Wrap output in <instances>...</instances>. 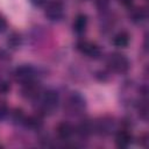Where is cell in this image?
Wrapping results in <instances>:
<instances>
[{"mask_svg":"<svg viewBox=\"0 0 149 149\" xmlns=\"http://www.w3.org/2000/svg\"><path fill=\"white\" fill-rule=\"evenodd\" d=\"M107 65L111 70H113L115 72H119V73H122V72H126L129 69V61L125 55L114 52V54L108 56Z\"/></svg>","mask_w":149,"mask_h":149,"instance_id":"1","label":"cell"},{"mask_svg":"<svg viewBox=\"0 0 149 149\" xmlns=\"http://www.w3.org/2000/svg\"><path fill=\"white\" fill-rule=\"evenodd\" d=\"M59 98L56 91L54 90H48L43 93L41 98V109L43 112H52L57 105H58Z\"/></svg>","mask_w":149,"mask_h":149,"instance_id":"2","label":"cell"},{"mask_svg":"<svg viewBox=\"0 0 149 149\" xmlns=\"http://www.w3.org/2000/svg\"><path fill=\"white\" fill-rule=\"evenodd\" d=\"M35 74H36V70L31 65H21L19 68H16V70L14 72L15 79L22 84L34 80Z\"/></svg>","mask_w":149,"mask_h":149,"instance_id":"3","label":"cell"},{"mask_svg":"<svg viewBox=\"0 0 149 149\" xmlns=\"http://www.w3.org/2000/svg\"><path fill=\"white\" fill-rule=\"evenodd\" d=\"M45 16L51 21H58L63 17L64 7L59 1H51L45 7Z\"/></svg>","mask_w":149,"mask_h":149,"instance_id":"4","label":"cell"},{"mask_svg":"<svg viewBox=\"0 0 149 149\" xmlns=\"http://www.w3.org/2000/svg\"><path fill=\"white\" fill-rule=\"evenodd\" d=\"M77 49L92 58H99L101 55V50L97 44L91 43L88 41H84V40L77 42Z\"/></svg>","mask_w":149,"mask_h":149,"instance_id":"5","label":"cell"},{"mask_svg":"<svg viewBox=\"0 0 149 149\" xmlns=\"http://www.w3.org/2000/svg\"><path fill=\"white\" fill-rule=\"evenodd\" d=\"M68 105L71 108V111H81L85 107V99L81 94L74 92L69 97Z\"/></svg>","mask_w":149,"mask_h":149,"instance_id":"6","label":"cell"},{"mask_svg":"<svg viewBox=\"0 0 149 149\" xmlns=\"http://www.w3.org/2000/svg\"><path fill=\"white\" fill-rule=\"evenodd\" d=\"M38 92H40V86L34 80L24 83L21 88V94L24 98H34L38 94Z\"/></svg>","mask_w":149,"mask_h":149,"instance_id":"7","label":"cell"},{"mask_svg":"<svg viewBox=\"0 0 149 149\" xmlns=\"http://www.w3.org/2000/svg\"><path fill=\"white\" fill-rule=\"evenodd\" d=\"M113 128H114V123L111 119H101L95 123V130L102 135L109 134L113 130Z\"/></svg>","mask_w":149,"mask_h":149,"instance_id":"8","label":"cell"},{"mask_svg":"<svg viewBox=\"0 0 149 149\" xmlns=\"http://www.w3.org/2000/svg\"><path fill=\"white\" fill-rule=\"evenodd\" d=\"M115 142L119 148H127L132 142V135L127 130H120L116 134Z\"/></svg>","mask_w":149,"mask_h":149,"instance_id":"9","label":"cell"},{"mask_svg":"<svg viewBox=\"0 0 149 149\" xmlns=\"http://www.w3.org/2000/svg\"><path fill=\"white\" fill-rule=\"evenodd\" d=\"M86 27H87V16L84 14L77 15V17L73 21V30L77 34H83L85 33Z\"/></svg>","mask_w":149,"mask_h":149,"instance_id":"10","label":"cell"},{"mask_svg":"<svg viewBox=\"0 0 149 149\" xmlns=\"http://www.w3.org/2000/svg\"><path fill=\"white\" fill-rule=\"evenodd\" d=\"M73 133V128L68 122H61L57 126V134L62 140H68Z\"/></svg>","mask_w":149,"mask_h":149,"instance_id":"11","label":"cell"},{"mask_svg":"<svg viewBox=\"0 0 149 149\" xmlns=\"http://www.w3.org/2000/svg\"><path fill=\"white\" fill-rule=\"evenodd\" d=\"M113 43L119 48H126L129 43V35L126 31L118 33L113 38Z\"/></svg>","mask_w":149,"mask_h":149,"instance_id":"12","label":"cell"},{"mask_svg":"<svg viewBox=\"0 0 149 149\" xmlns=\"http://www.w3.org/2000/svg\"><path fill=\"white\" fill-rule=\"evenodd\" d=\"M129 17H130V20L133 22L140 23V22H142L147 17V12L143 8H134L129 13Z\"/></svg>","mask_w":149,"mask_h":149,"instance_id":"13","label":"cell"},{"mask_svg":"<svg viewBox=\"0 0 149 149\" xmlns=\"http://www.w3.org/2000/svg\"><path fill=\"white\" fill-rule=\"evenodd\" d=\"M23 123L26 125V127H28V128H30V129H38V128L42 126V120H41L40 116L33 115V116L24 118Z\"/></svg>","mask_w":149,"mask_h":149,"instance_id":"14","label":"cell"},{"mask_svg":"<svg viewBox=\"0 0 149 149\" xmlns=\"http://www.w3.org/2000/svg\"><path fill=\"white\" fill-rule=\"evenodd\" d=\"M21 42H22L21 36H20V34H17V33H12V34L8 36V38H7V44H8V47H9V48H13V49L19 48V47L21 45Z\"/></svg>","mask_w":149,"mask_h":149,"instance_id":"15","label":"cell"},{"mask_svg":"<svg viewBox=\"0 0 149 149\" xmlns=\"http://www.w3.org/2000/svg\"><path fill=\"white\" fill-rule=\"evenodd\" d=\"M92 129H93L92 123L88 122V121H84V122H81V123L78 126L77 132H78V134H80L81 136H87L88 134H91Z\"/></svg>","mask_w":149,"mask_h":149,"instance_id":"16","label":"cell"},{"mask_svg":"<svg viewBox=\"0 0 149 149\" xmlns=\"http://www.w3.org/2000/svg\"><path fill=\"white\" fill-rule=\"evenodd\" d=\"M10 115H12V120L14 123H22L24 121V115L21 109H14Z\"/></svg>","mask_w":149,"mask_h":149,"instance_id":"17","label":"cell"},{"mask_svg":"<svg viewBox=\"0 0 149 149\" xmlns=\"http://www.w3.org/2000/svg\"><path fill=\"white\" fill-rule=\"evenodd\" d=\"M9 115V111L6 104L0 102V120H5Z\"/></svg>","mask_w":149,"mask_h":149,"instance_id":"18","label":"cell"},{"mask_svg":"<svg viewBox=\"0 0 149 149\" xmlns=\"http://www.w3.org/2000/svg\"><path fill=\"white\" fill-rule=\"evenodd\" d=\"M9 91V84L6 80H0V93H7Z\"/></svg>","mask_w":149,"mask_h":149,"instance_id":"19","label":"cell"},{"mask_svg":"<svg viewBox=\"0 0 149 149\" xmlns=\"http://www.w3.org/2000/svg\"><path fill=\"white\" fill-rule=\"evenodd\" d=\"M6 28H7V22H6V20H5L2 16H0V34L3 33V31L6 30Z\"/></svg>","mask_w":149,"mask_h":149,"instance_id":"20","label":"cell"},{"mask_svg":"<svg viewBox=\"0 0 149 149\" xmlns=\"http://www.w3.org/2000/svg\"><path fill=\"white\" fill-rule=\"evenodd\" d=\"M35 6H42V5H44L45 2H47V0H30Z\"/></svg>","mask_w":149,"mask_h":149,"instance_id":"21","label":"cell"},{"mask_svg":"<svg viewBox=\"0 0 149 149\" xmlns=\"http://www.w3.org/2000/svg\"><path fill=\"white\" fill-rule=\"evenodd\" d=\"M119 1H120V3L123 5V6H130L132 2H133V0H119Z\"/></svg>","mask_w":149,"mask_h":149,"instance_id":"22","label":"cell"}]
</instances>
